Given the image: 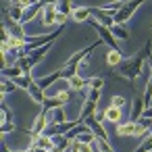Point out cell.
Here are the masks:
<instances>
[{"mask_svg":"<svg viewBox=\"0 0 152 152\" xmlns=\"http://www.w3.org/2000/svg\"><path fill=\"white\" fill-rule=\"evenodd\" d=\"M150 56H152V38H150V42L135 56H131L129 61H123L119 65V75L125 77V79H129V81H135L142 75L144 67H146V58H150Z\"/></svg>","mask_w":152,"mask_h":152,"instance_id":"6da1fadb","label":"cell"},{"mask_svg":"<svg viewBox=\"0 0 152 152\" xmlns=\"http://www.w3.org/2000/svg\"><path fill=\"white\" fill-rule=\"evenodd\" d=\"M100 44H102V40L98 38L94 44H90V46H86L83 50L75 52V54L67 61V65H65L63 69H58V71H61V77H63V79H71V77H75V75H77V65H79V63L83 65V61H86V58L92 54V50H94L96 46H100Z\"/></svg>","mask_w":152,"mask_h":152,"instance_id":"7a4b0ae2","label":"cell"},{"mask_svg":"<svg viewBox=\"0 0 152 152\" xmlns=\"http://www.w3.org/2000/svg\"><path fill=\"white\" fill-rule=\"evenodd\" d=\"M117 135H121V137H140V140H144V137H148L150 133H148V127L142 123V121H137V123H133V121H127V123H121V125H117Z\"/></svg>","mask_w":152,"mask_h":152,"instance_id":"3957f363","label":"cell"},{"mask_svg":"<svg viewBox=\"0 0 152 152\" xmlns=\"http://www.w3.org/2000/svg\"><path fill=\"white\" fill-rule=\"evenodd\" d=\"M69 100H71V94H69V90H61V92H56L54 96H48V98L44 100V104H42V110L50 113V110H54V108H63V104H67Z\"/></svg>","mask_w":152,"mask_h":152,"instance_id":"277c9868","label":"cell"},{"mask_svg":"<svg viewBox=\"0 0 152 152\" xmlns=\"http://www.w3.org/2000/svg\"><path fill=\"white\" fill-rule=\"evenodd\" d=\"M140 4H142V2H125V7H123L119 13H115V25H123L125 21H129L131 15H133V11L140 9Z\"/></svg>","mask_w":152,"mask_h":152,"instance_id":"5b68a950","label":"cell"},{"mask_svg":"<svg viewBox=\"0 0 152 152\" xmlns=\"http://www.w3.org/2000/svg\"><path fill=\"white\" fill-rule=\"evenodd\" d=\"M92 17L96 19V23L98 25H102V27H113L115 25V17H113V13H108V11H104V9H100V7H96V9H92Z\"/></svg>","mask_w":152,"mask_h":152,"instance_id":"8992f818","label":"cell"},{"mask_svg":"<svg viewBox=\"0 0 152 152\" xmlns=\"http://www.w3.org/2000/svg\"><path fill=\"white\" fill-rule=\"evenodd\" d=\"M56 17H58L56 2H48L46 9L42 11V25H44V27H54V25H56Z\"/></svg>","mask_w":152,"mask_h":152,"instance_id":"52a82bcc","label":"cell"},{"mask_svg":"<svg viewBox=\"0 0 152 152\" xmlns=\"http://www.w3.org/2000/svg\"><path fill=\"white\" fill-rule=\"evenodd\" d=\"M90 23L96 27V31H98L100 40H102L104 44H108V46H110V50H119V48H117V40H115V36L110 34V29H108V27H102V25H98V23H96V19H90Z\"/></svg>","mask_w":152,"mask_h":152,"instance_id":"ba28073f","label":"cell"},{"mask_svg":"<svg viewBox=\"0 0 152 152\" xmlns=\"http://www.w3.org/2000/svg\"><path fill=\"white\" fill-rule=\"evenodd\" d=\"M83 123H86V125L90 127V131H92V133H94V135H96L98 140H104V142H108V133L104 131L102 123H98V121H96V117H94V115H92V117H88V119H86Z\"/></svg>","mask_w":152,"mask_h":152,"instance_id":"9c48e42d","label":"cell"},{"mask_svg":"<svg viewBox=\"0 0 152 152\" xmlns=\"http://www.w3.org/2000/svg\"><path fill=\"white\" fill-rule=\"evenodd\" d=\"M46 127H48V123H46V110H42V113H38V117H36V121L31 125V133L29 135H42L46 131Z\"/></svg>","mask_w":152,"mask_h":152,"instance_id":"30bf717a","label":"cell"},{"mask_svg":"<svg viewBox=\"0 0 152 152\" xmlns=\"http://www.w3.org/2000/svg\"><path fill=\"white\" fill-rule=\"evenodd\" d=\"M44 9H46V4H44V2H34V4H31V7H29V9L23 13L21 25H23V23H27V21H31V19H36V17H38V15H40Z\"/></svg>","mask_w":152,"mask_h":152,"instance_id":"8fae6325","label":"cell"},{"mask_svg":"<svg viewBox=\"0 0 152 152\" xmlns=\"http://www.w3.org/2000/svg\"><path fill=\"white\" fill-rule=\"evenodd\" d=\"M31 146H36V148H40V150H52L54 148V144H52V137H48V135H31Z\"/></svg>","mask_w":152,"mask_h":152,"instance_id":"7c38bea8","label":"cell"},{"mask_svg":"<svg viewBox=\"0 0 152 152\" xmlns=\"http://www.w3.org/2000/svg\"><path fill=\"white\" fill-rule=\"evenodd\" d=\"M144 110H146V106H144V100L137 96V98H133V110H131V119L129 121H133V123H137L142 117H144Z\"/></svg>","mask_w":152,"mask_h":152,"instance_id":"4fadbf2b","label":"cell"},{"mask_svg":"<svg viewBox=\"0 0 152 152\" xmlns=\"http://www.w3.org/2000/svg\"><path fill=\"white\" fill-rule=\"evenodd\" d=\"M104 117H106L108 123H113V125H121L123 110H121V108H115V106H108V108L104 110Z\"/></svg>","mask_w":152,"mask_h":152,"instance_id":"5bb4252c","label":"cell"},{"mask_svg":"<svg viewBox=\"0 0 152 152\" xmlns=\"http://www.w3.org/2000/svg\"><path fill=\"white\" fill-rule=\"evenodd\" d=\"M27 92H29V96H31V100H34V102H38V104H44V100H46V96H44V90H42V88H40L36 81L29 86V90H27Z\"/></svg>","mask_w":152,"mask_h":152,"instance_id":"9a60e30c","label":"cell"},{"mask_svg":"<svg viewBox=\"0 0 152 152\" xmlns=\"http://www.w3.org/2000/svg\"><path fill=\"white\" fill-rule=\"evenodd\" d=\"M106 63H108L110 67H119V65L123 63L121 50H108V52H106Z\"/></svg>","mask_w":152,"mask_h":152,"instance_id":"2e32d148","label":"cell"},{"mask_svg":"<svg viewBox=\"0 0 152 152\" xmlns=\"http://www.w3.org/2000/svg\"><path fill=\"white\" fill-rule=\"evenodd\" d=\"M21 75H25V73L21 71L19 65H13V67H4V69H2V77H7V79H17V77H21Z\"/></svg>","mask_w":152,"mask_h":152,"instance_id":"e0dca14e","label":"cell"},{"mask_svg":"<svg viewBox=\"0 0 152 152\" xmlns=\"http://www.w3.org/2000/svg\"><path fill=\"white\" fill-rule=\"evenodd\" d=\"M58 77H61V71H54V73H50L48 77H42V79H38L36 83H38L42 90H48V88H50V86H52V83H54Z\"/></svg>","mask_w":152,"mask_h":152,"instance_id":"ac0fdd59","label":"cell"},{"mask_svg":"<svg viewBox=\"0 0 152 152\" xmlns=\"http://www.w3.org/2000/svg\"><path fill=\"white\" fill-rule=\"evenodd\" d=\"M92 115H96V102H90V100H86L83 102V108H81V115H79V121L83 123L88 117H92Z\"/></svg>","mask_w":152,"mask_h":152,"instance_id":"d6986e66","label":"cell"},{"mask_svg":"<svg viewBox=\"0 0 152 152\" xmlns=\"http://www.w3.org/2000/svg\"><path fill=\"white\" fill-rule=\"evenodd\" d=\"M67 83H69V90L79 92V90H83V88L88 86V79H83V77L75 75V77H71V79H67Z\"/></svg>","mask_w":152,"mask_h":152,"instance_id":"ffe728a7","label":"cell"},{"mask_svg":"<svg viewBox=\"0 0 152 152\" xmlns=\"http://www.w3.org/2000/svg\"><path fill=\"white\" fill-rule=\"evenodd\" d=\"M75 21H90L92 19V9H88V7H81V9H77L73 15H71Z\"/></svg>","mask_w":152,"mask_h":152,"instance_id":"44dd1931","label":"cell"},{"mask_svg":"<svg viewBox=\"0 0 152 152\" xmlns=\"http://www.w3.org/2000/svg\"><path fill=\"white\" fill-rule=\"evenodd\" d=\"M142 100H144V106L146 108H152V77L146 79V90H144Z\"/></svg>","mask_w":152,"mask_h":152,"instance_id":"7402d4cb","label":"cell"},{"mask_svg":"<svg viewBox=\"0 0 152 152\" xmlns=\"http://www.w3.org/2000/svg\"><path fill=\"white\" fill-rule=\"evenodd\" d=\"M110 34L115 36V40H129V31L123 25H113L110 27Z\"/></svg>","mask_w":152,"mask_h":152,"instance_id":"603a6c76","label":"cell"},{"mask_svg":"<svg viewBox=\"0 0 152 152\" xmlns=\"http://www.w3.org/2000/svg\"><path fill=\"white\" fill-rule=\"evenodd\" d=\"M15 83H13V79H7V77H2V86H0V96H7V94H13L15 92Z\"/></svg>","mask_w":152,"mask_h":152,"instance_id":"cb8c5ba5","label":"cell"},{"mask_svg":"<svg viewBox=\"0 0 152 152\" xmlns=\"http://www.w3.org/2000/svg\"><path fill=\"white\" fill-rule=\"evenodd\" d=\"M52 113H54V115H52V121H50V123H54V125L67 123V115H65V110H63V108H54Z\"/></svg>","mask_w":152,"mask_h":152,"instance_id":"d4e9b609","label":"cell"},{"mask_svg":"<svg viewBox=\"0 0 152 152\" xmlns=\"http://www.w3.org/2000/svg\"><path fill=\"white\" fill-rule=\"evenodd\" d=\"M56 11H58V15H65V17L73 15V7H71V2H56Z\"/></svg>","mask_w":152,"mask_h":152,"instance_id":"484cf974","label":"cell"},{"mask_svg":"<svg viewBox=\"0 0 152 152\" xmlns=\"http://www.w3.org/2000/svg\"><path fill=\"white\" fill-rule=\"evenodd\" d=\"M88 86H90V90H102L104 88V77H90L88 79Z\"/></svg>","mask_w":152,"mask_h":152,"instance_id":"4316f807","label":"cell"},{"mask_svg":"<svg viewBox=\"0 0 152 152\" xmlns=\"http://www.w3.org/2000/svg\"><path fill=\"white\" fill-rule=\"evenodd\" d=\"M125 104H127V98H125V96H113L108 106H115V108H121V110H123Z\"/></svg>","mask_w":152,"mask_h":152,"instance_id":"83f0119b","label":"cell"},{"mask_svg":"<svg viewBox=\"0 0 152 152\" xmlns=\"http://www.w3.org/2000/svg\"><path fill=\"white\" fill-rule=\"evenodd\" d=\"M7 123H13V117H11L9 106H7V104H2V125H7Z\"/></svg>","mask_w":152,"mask_h":152,"instance_id":"f1b7e54d","label":"cell"},{"mask_svg":"<svg viewBox=\"0 0 152 152\" xmlns=\"http://www.w3.org/2000/svg\"><path fill=\"white\" fill-rule=\"evenodd\" d=\"M88 100L98 104V100H100V92H98V90H90V92H88Z\"/></svg>","mask_w":152,"mask_h":152,"instance_id":"f546056e","label":"cell"},{"mask_svg":"<svg viewBox=\"0 0 152 152\" xmlns=\"http://www.w3.org/2000/svg\"><path fill=\"white\" fill-rule=\"evenodd\" d=\"M13 129H15V123H7V125H0V131H2V135L11 133Z\"/></svg>","mask_w":152,"mask_h":152,"instance_id":"4dcf8cb0","label":"cell"},{"mask_svg":"<svg viewBox=\"0 0 152 152\" xmlns=\"http://www.w3.org/2000/svg\"><path fill=\"white\" fill-rule=\"evenodd\" d=\"M65 23H67V17H65V15H58V17H56V25H61V27H63Z\"/></svg>","mask_w":152,"mask_h":152,"instance_id":"1f68e13d","label":"cell"},{"mask_svg":"<svg viewBox=\"0 0 152 152\" xmlns=\"http://www.w3.org/2000/svg\"><path fill=\"white\" fill-rule=\"evenodd\" d=\"M65 150H69V148H65V146H54V148L48 150V152H65Z\"/></svg>","mask_w":152,"mask_h":152,"instance_id":"d6a6232c","label":"cell"},{"mask_svg":"<svg viewBox=\"0 0 152 152\" xmlns=\"http://www.w3.org/2000/svg\"><path fill=\"white\" fill-rule=\"evenodd\" d=\"M2 152H11V150H9V146H7V144H2ZM13 152H15V150H13Z\"/></svg>","mask_w":152,"mask_h":152,"instance_id":"836d02e7","label":"cell"}]
</instances>
